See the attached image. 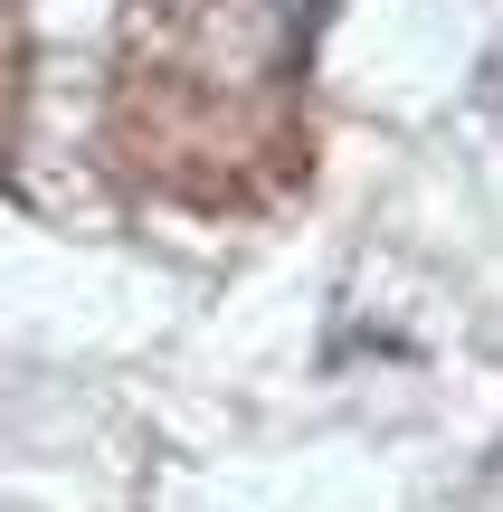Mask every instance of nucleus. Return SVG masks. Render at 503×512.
I'll use <instances>...</instances> for the list:
<instances>
[{
    "mask_svg": "<svg viewBox=\"0 0 503 512\" xmlns=\"http://www.w3.org/2000/svg\"><path fill=\"white\" fill-rule=\"evenodd\" d=\"M323 0H133L114 57V152L143 190L228 209L285 162Z\"/></svg>",
    "mask_w": 503,
    "mask_h": 512,
    "instance_id": "f257e3e1",
    "label": "nucleus"
},
{
    "mask_svg": "<svg viewBox=\"0 0 503 512\" xmlns=\"http://www.w3.org/2000/svg\"><path fill=\"white\" fill-rule=\"evenodd\" d=\"M19 124V0H0V152H10Z\"/></svg>",
    "mask_w": 503,
    "mask_h": 512,
    "instance_id": "f03ea898",
    "label": "nucleus"
}]
</instances>
